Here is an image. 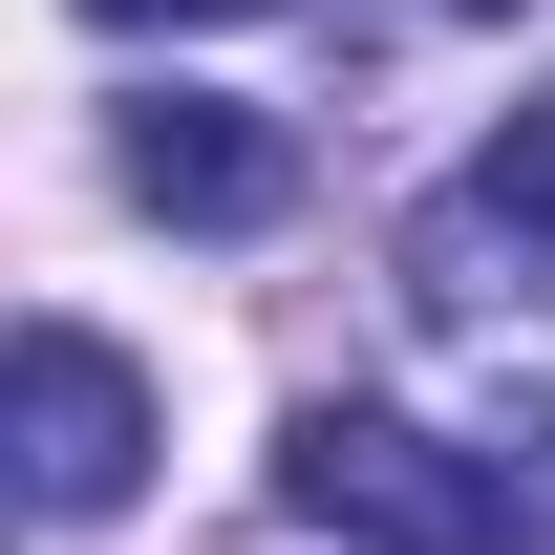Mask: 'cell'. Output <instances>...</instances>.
Here are the masks:
<instances>
[{
  "mask_svg": "<svg viewBox=\"0 0 555 555\" xmlns=\"http://www.w3.org/2000/svg\"><path fill=\"white\" fill-rule=\"evenodd\" d=\"M278 513L343 534V555H555V470H513L470 427H406V406H299Z\"/></svg>",
  "mask_w": 555,
  "mask_h": 555,
  "instance_id": "1",
  "label": "cell"
},
{
  "mask_svg": "<svg viewBox=\"0 0 555 555\" xmlns=\"http://www.w3.org/2000/svg\"><path fill=\"white\" fill-rule=\"evenodd\" d=\"M406 299H427V321H534V299H555V86L406 214Z\"/></svg>",
  "mask_w": 555,
  "mask_h": 555,
  "instance_id": "2",
  "label": "cell"
},
{
  "mask_svg": "<svg viewBox=\"0 0 555 555\" xmlns=\"http://www.w3.org/2000/svg\"><path fill=\"white\" fill-rule=\"evenodd\" d=\"M150 491V363L86 343V321H22V513L86 534V513H129Z\"/></svg>",
  "mask_w": 555,
  "mask_h": 555,
  "instance_id": "3",
  "label": "cell"
},
{
  "mask_svg": "<svg viewBox=\"0 0 555 555\" xmlns=\"http://www.w3.org/2000/svg\"><path fill=\"white\" fill-rule=\"evenodd\" d=\"M107 171H129L171 235H257V214L299 193V129H278V107H214V86H171V107H129V129H107Z\"/></svg>",
  "mask_w": 555,
  "mask_h": 555,
  "instance_id": "4",
  "label": "cell"
},
{
  "mask_svg": "<svg viewBox=\"0 0 555 555\" xmlns=\"http://www.w3.org/2000/svg\"><path fill=\"white\" fill-rule=\"evenodd\" d=\"M470 22H513V0H343V65H427V43H470Z\"/></svg>",
  "mask_w": 555,
  "mask_h": 555,
  "instance_id": "5",
  "label": "cell"
},
{
  "mask_svg": "<svg viewBox=\"0 0 555 555\" xmlns=\"http://www.w3.org/2000/svg\"><path fill=\"white\" fill-rule=\"evenodd\" d=\"M86 22H257V0H86Z\"/></svg>",
  "mask_w": 555,
  "mask_h": 555,
  "instance_id": "6",
  "label": "cell"
}]
</instances>
